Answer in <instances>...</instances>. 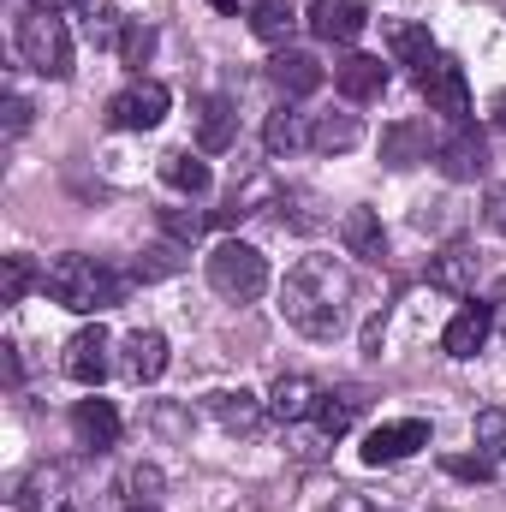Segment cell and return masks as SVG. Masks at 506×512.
Listing matches in <instances>:
<instances>
[{"label":"cell","instance_id":"obj_1","mask_svg":"<svg viewBox=\"0 0 506 512\" xmlns=\"http://www.w3.org/2000/svg\"><path fill=\"white\" fill-rule=\"evenodd\" d=\"M352 298H358V280L340 256H304V262H292V274L280 286V316L304 340H340L352 322Z\"/></svg>","mask_w":506,"mask_h":512},{"label":"cell","instance_id":"obj_2","mask_svg":"<svg viewBox=\"0 0 506 512\" xmlns=\"http://www.w3.org/2000/svg\"><path fill=\"white\" fill-rule=\"evenodd\" d=\"M42 286H48L54 304L78 310V316H102V310H114V304L131 292V274H114L102 256H78L72 251V256H54V262H48Z\"/></svg>","mask_w":506,"mask_h":512},{"label":"cell","instance_id":"obj_3","mask_svg":"<svg viewBox=\"0 0 506 512\" xmlns=\"http://www.w3.org/2000/svg\"><path fill=\"white\" fill-rule=\"evenodd\" d=\"M18 54L36 78H72V30L54 0H30L18 12Z\"/></svg>","mask_w":506,"mask_h":512},{"label":"cell","instance_id":"obj_4","mask_svg":"<svg viewBox=\"0 0 506 512\" xmlns=\"http://www.w3.org/2000/svg\"><path fill=\"white\" fill-rule=\"evenodd\" d=\"M209 286H215L221 298L251 304V298L268 292V256L256 251V245H239V239L215 245V251H209Z\"/></svg>","mask_w":506,"mask_h":512},{"label":"cell","instance_id":"obj_5","mask_svg":"<svg viewBox=\"0 0 506 512\" xmlns=\"http://www.w3.org/2000/svg\"><path fill=\"white\" fill-rule=\"evenodd\" d=\"M417 90H423V102H429L435 114H447L453 126L471 114V84H465V66H459L453 54H435V66L417 72Z\"/></svg>","mask_w":506,"mask_h":512},{"label":"cell","instance_id":"obj_6","mask_svg":"<svg viewBox=\"0 0 506 512\" xmlns=\"http://www.w3.org/2000/svg\"><path fill=\"white\" fill-rule=\"evenodd\" d=\"M167 84H155V78H131L126 90L108 102V126L120 131H155L161 120H167Z\"/></svg>","mask_w":506,"mask_h":512},{"label":"cell","instance_id":"obj_7","mask_svg":"<svg viewBox=\"0 0 506 512\" xmlns=\"http://www.w3.org/2000/svg\"><path fill=\"white\" fill-rule=\"evenodd\" d=\"M114 334L96 322V328H84V334H72V346H66V376L78 387H102L108 382V370H114Z\"/></svg>","mask_w":506,"mask_h":512},{"label":"cell","instance_id":"obj_8","mask_svg":"<svg viewBox=\"0 0 506 512\" xmlns=\"http://www.w3.org/2000/svg\"><path fill=\"white\" fill-rule=\"evenodd\" d=\"M304 24H310L322 42L346 48V42H358V36H364V24H370V6H364V0H310Z\"/></svg>","mask_w":506,"mask_h":512},{"label":"cell","instance_id":"obj_9","mask_svg":"<svg viewBox=\"0 0 506 512\" xmlns=\"http://www.w3.org/2000/svg\"><path fill=\"white\" fill-rule=\"evenodd\" d=\"M435 161H441L447 179H477L489 167V143H483V131L471 126V120H459V126L435 143Z\"/></svg>","mask_w":506,"mask_h":512},{"label":"cell","instance_id":"obj_10","mask_svg":"<svg viewBox=\"0 0 506 512\" xmlns=\"http://www.w3.org/2000/svg\"><path fill=\"white\" fill-rule=\"evenodd\" d=\"M417 447H429V423H423V417L381 423V429H370V441H364V465H399V459H411Z\"/></svg>","mask_w":506,"mask_h":512},{"label":"cell","instance_id":"obj_11","mask_svg":"<svg viewBox=\"0 0 506 512\" xmlns=\"http://www.w3.org/2000/svg\"><path fill=\"white\" fill-rule=\"evenodd\" d=\"M72 435L84 453H114L120 447V411L108 399H78L72 405Z\"/></svg>","mask_w":506,"mask_h":512},{"label":"cell","instance_id":"obj_12","mask_svg":"<svg viewBox=\"0 0 506 512\" xmlns=\"http://www.w3.org/2000/svg\"><path fill=\"white\" fill-rule=\"evenodd\" d=\"M209 417H215L227 435H256L262 417H268V399H256L245 387H221V393H209Z\"/></svg>","mask_w":506,"mask_h":512},{"label":"cell","instance_id":"obj_13","mask_svg":"<svg viewBox=\"0 0 506 512\" xmlns=\"http://www.w3.org/2000/svg\"><path fill=\"white\" fill-rule=\"evenodd\" d=\"M66 489H72V471H66V465H36V471L18 483V512H60V507H72V501H66Z\"/></svg>","mask_w":506,"mask_h":512},{"label":"cell","instance_id":"obj_14","mask_svg":"<svg viewBox=\"0 0 506 512\" xmlns=\"http://www.w3.org/2000/svg\"><path fill=\"white\" fill-rule=\"evenodd\" d=\"M268 78H274L280 96H310V90H322V60L304 54V48H280L268 60Z\"/></svg>","mask_w":506,"mask_h":512},{"label":"cell","instance_id":"obj_15","mask_svg":"<svg viewBox=\"0 0 506 512\" xmlns=\"http://www.w3.org/2000/svg\"><path fill=\"white\" fill-rule=\"evenodd\" d=\"M489 328H495V316H489V304H465L453 322H447V334H441V352L447 358H477L483 352V340H489Z\"/></svg>","mask_w":506,"mask_h":512},{"label":"cell","instance_id":"obj_16","mask_svg":"<svg viewBox=\"0 0 506 512\" xmlns=\"http://www.w3.org/2000/svg\"><path fill=\"white\" fill-rule=\"evenodd\" d=\"M334 90H340L346 102H376L381 90H387V66H381L376 54H346V60L334 66Z\"/></svg>","mask_w":506,"mask_h":512},{"label":"cell","instance_id":"obj_17","mask_svg":"<svg viewBox=\"0 0 506 512\" xmlns=\"http://www.w3.org/2000/svg\"><path fill=\"white\" fill-rule=\"evenodd\" d=\"M477 262H483L477 245H465V239H459V245H447L441 256H429V286H441V292H459V298H465V292H477Z\"/></svg>","mask_w":506,"mask_h":512},{"label":"cell","instance_id":"obj_18","mask_svg":"<svg viewBox=\"0 0 506 512\" xmlns=\"http://www.w3.org/2000/svg\"><path fill=\"white\" fill-rule=\"evenodd\" d=\"M435 155V137L423 120H399V126L381 131V161L387 167H417V161H429Z\"/></svg>","mask_w":506,"mask_h":512},{"label":"cell","instance_id":"obj_19","mask_svg":"<svg viewBox=\"0 0 506 512\" xmlns=\"http://www.w3.org/2000/svg\"><path fill=\"white\" fill-rule=\"evenodd\" d=\"M316 405H322V387L310 382V376H280V382L268 387V417L274 423H304Z\"/></svg>","mask_w":506,"mask_h":512},{"label":"cell","instance_id":"obj_20","mask_svg":"<svg viewBox=\"0 0 506 512\" xmlns=\"http://www.w3.org/2000/svg\"><path fill=\"white\" fill-rule=\"evenodd\" d=\"M126 376L137 387L161 382V370H167V334H155V328H137V334H126Z\"/></svg>","mask_w":506,"mask_h":512},{"label":"cell","instance_id":"obj_21","mask_svg":"<svg viewBox=\"0 0 506 512\" xmlns=\"http://www.w3.org/2000/svg\"><path fill=\"white\" fill-rule=\"evenodd\" d=\"M233 137H239L233 102L227 96H203V108H197V149L203 155H221V149H233Z\"/></svg>","mask_w":506,"mask_h":512},{"label":"cell","instance_id":"obj_22","mask_svg":"<svg viewBox=\"0 0 506 512\" xmlns=\"http://www.w3.org/2000/svg\"><path fill=\"white\" fill-rule=\"evenodd\" d=\"M340 245L358 256V262H381L387 256V233H381L376 209H346L340 215Z\"/></svg>","mask_w":506,"mask_h":512},{"label":"cell","instance_id":"obj_23","mask_svg":"<svg viewBox=\"0 0 506 512\" xmlns=\"http://www.w3.org/2000/svg\"><path fill=\"white\" fill-rule=\"evenodd\" d=\"M387 48H393V60L399 66H411V72H423V66H435V36L423 30V24H387Z\"/></svg>","mask_w":506,"mask_h":512},{"label":"cell","instance_id":"obj_24","mask_svg":"<svg viewBox=\"0 0 506 512\" xmlns=\"http://www.w3.org/2000/svg\"><path fill=\"white\" fill-rule=\"evenodd\" d=\"M358 114H316V126H310V149L316 155H346V149H358Z\"/></svg>","mask_w":506,"mask_h":512},{"label":"cell","instance_id":"obj_25","mask_svg":"<svg viewBox=\"0 0 506 512\" xmlns=\"http://www.w3.org/2000/svg\"><path fill=\"white\" fill-rule=\"evenodd\" d=\"M251 30L268 42V48H286L292 30H298V6H292V0H256L251 6Z\"/></svg>","mask_w":506,"mask_h":512},{"label":"cell","instance_id":"obj_26","mask_svg":"<svg viewBox=\"0 0 506 512\" xmlns=\"http://www.w3.org/2000/svg\"><path fill=\"white\" fill-rule=\"evenodd\" d=\"M358 411H364V393L358 387H340V393H322V405H316V423H322V441H340L352 423H358Z\"/></svg>","mask_w":506,"mask_h":512},{"label":"cell","instance_id":"obj_27","mask_svg":"<svg viewBox=\"0 0 506 512\" xmlns=\"http://www.w3.org/2000/svg\"><path fill=\"white\" fill-rule=\"evenodd\" d=\"M161 179L173 191H185V197H203L209 191V161L191 155V149H173V155H161Z\"/></svg>","mask_w":506,"mask_h":512},{"label":"cell","instance_id":"obj_28","mask_svg":"<svg viewBox=\"0 0 506 512\" xmlns=\"http://www.w3.org/2000/svg\"><path fill=\"white\" fill-rule=\"evenodd\" d=\"M262 143H268V155H292V149H304V143H310V126H304V114H292V108L268 114V126H262Z\"/></svg>","mask_w":506,"mask_h":512},{"label":"cell","instance_id":"obj_29","mask_svg":"<svg viewBox=\"0 0 506 512\" xmlns=\"http://www.w3.org/2000/svg\"><path fill=\"white\" fill-rule=\"evenodd\" d=\"M179 268H185V245L161 239V245H149V251L131 262V280H143V286H149V280H167V274H179Z\"/></svg>","mask_w":506,"mask_h":512},{"label":"cell","instance_id":"obj_30","mask_svg":"<svg viewBox=\"0 0 506 512\" xmlns=\"http://www.w3.org/2000/svg\"><path fill=\"white\" fill-rule=\"evenodd\" d=\"M477 453L495 465V477H506V411H477Z\"/></svg>","mask_w":506,"mask_h":512},{"label":"cell","instance_id":"obj_31","mask_svg":"<svg viewBox=\"0 0 506 512\" xmlns=\"http://www.w3.org/2000/svg\"><path fill=\"white\" fill-rule=\"evenodd\" d=\"M161 233H167L173 245H185V251H191V245H197V233H203V215H197V209H161Z\"/></svg>","mask_w":506,"mask_h":512},{"label":"cell","instance_id":"obj_32","mask_svg":"<svg viewBox=\"0 0 506 512\" xmlns=\"http://www.w3.org/2000/svg\"><path fill=\"white\" fill-rule=\"evenodd\" d=\"M30 280H36V268H30V256H6V274H0V304H24V292H30Z\"/></svg>","mask_w":506,"mask_h":512},{"label":"cell","instance_id":"obj_33","mask_svg":"<svg viewBox=\"0 0 506 512\" xmlns=\"http://www.w3.org/2000/svg\"><path fill=\"white\" fill-rule=\"evenodd\" d=\"M149 54H155V30L131 18V24H126V36H120V60H126V66H143Z\"/></svg>","mask_w":506,"mask_h":512},{"label":"cell","instance_id":"obj_34","mask_svg":"<svg viewBox=\"0 0 506 512\" xmlns=\"http://www.w3.org/2000/svg\"><path fill=\"white\" fill-rule=\"evenodd\" d=\"M126 501H143V507H155V501H161V471H155V465H131Z\"/></svg>","mask_w":506,"mask_h":512},{"label":"cell","instance_id":"obj_35","mask_svg":"<svg viewBox=\"0 0 506 512\" xmlns=\"http://www.w3.org/2000/svg\"><path fill=\"white\" fill-rule=\"evenodd\" d=\"M126 24H131V18H114V12H90V24H84V30H90V42H96V48H120Z\"/></svg>","mask_w":506,"mask_h":512},{"label":"cell","instance_id":"obj_36","mask_svg":"<svg viewBox=\"0 0 506 512\" xmlns=\"http://www.w3.org/2000/svg\"><path fill=\"white\" fill-rule=\"evenodd\" d=\"M447 471L465 477V483H489V477H495V465H489L483 453H477V459H447Z\"/></svg>","mask_w":506,"mask_h":512},{"label":"cell","instance_id":"obj_37","mask_svg":"<svg viewBox=\"0 0 506 512\" xmlns=\"http://www.w3.org/2000/svg\"><path fill=\"white\" fill-rule=\"evenodd\" d=\"M483 221H489V227L506 239V185H495V191L483 197Z\"/></svg>","mask_w":506,"mask_h":512},{"label":"cell","instance_id":"obj_38","mask_svg":"<svg viewBox=\"0 0 506 512\" xmlns=\"http://www.w3.org/2000/svg\"><path fill=\"white\" fill-rule=\"evenodd\" d=\"M334 512H393V507H381V501L358 495V489H340V495H334Z\"/></svg>","mask_w":506,"mask_h":512},{"label":"cell","instance_id":"obj_39","mask_svg":"<svg viewBox=\"0 0 506 512\" xmlns=\"http://www.w3.org/2000/svg\"><path fill=\"white\" fill-rule=\"evenodd\" d=\"M24 126H30V102L6 96V137H24Z\"/></svg>","mask_w":506,"mask_h":512},{"label":"cell","instance_id":"obj_40","mask_svg":"<svg viewBox=\"0 0 506 512\" xmlns=\"http://www.w3.org/2000/svg\"><path fill=\"white\" fill-rule=\"evenodd\" d=\"M489 114H495V126H506V90L495 96V102H489Z\"/></svg>","mask_w":506,"mask_h":512},{"label":"cell","instance_id":"obj_41","mask_svg":"<svg viewBox=\"0 0 506 512\" xmlns=\"http://www.w3.org/2000/svg\"><path fill=\"white\" fill-rule=\"evenodd\" d=\"M54 6H78V12H84V18H90V12H96V0H54Z\"/></svg>","mask_w":506,"mask_h":512},{"label":"cell","instance_id":"obj_42","mask_svg":"<svg viewBox=\"0 0 506 512\" xmlns=\"http://www.w3.org/2000/svg\"><path fill=\"white\" fill-rule=\"evenodd\" d=\"M215 6H221V12H239V0H215Z\"/></svg>","mask_w":506,"mask_h":512},{"label":"cell","instance_id":"obj_43","mask_svg":"<svg viewBox=\"0 0 506 512\" xmlns=\"http://www.w3.org/2000/svg\"><path fill=\"white\" fill-rule=\"evenodd\" d=\"M126 512H161V507H143V501H131V507Z\"/></svg>","mask_w":506,"mask_h":512},{"label":"cell","instance_id":"obj_44","mask_svg":"<svg viewBox=\"0 0 506 512\" xmlns=\"http://www.w3.org/2000/svg\"><path fill=\"white\" fill-rule=\"evenodd\" d=\"M495 298H501V304H506V280H501V286H495Z\"/></svg>","mask_w":506,"mask_h":512},{"label":"cell","instance_id":"obj_45","mask_svg":"<svg viewBox=\"0 0 506 512\" xmlns=\"http://www.w3.org/2000/svg\"><path fill=\"white\" fill-rule=\"evenodd\" d=\"M501 334H506V304H501Z\"/></svg>","mask_w":506,"mask_h":512},{"label":"cell","instance_id":"obj_46","mask_svg":"<svg viewBox=\"0 0 506 512\" xmlns=\"http://www.w3.org/2000/svg\"><path fill=\"white\" fill-rule=\"evenodd\" d=\"M60 512H84V507H60Z\"/></svg>","mask_w":506,"mask_h":512}]
</instances>
